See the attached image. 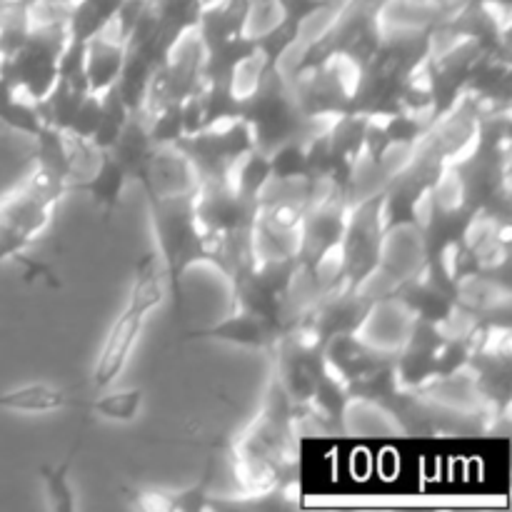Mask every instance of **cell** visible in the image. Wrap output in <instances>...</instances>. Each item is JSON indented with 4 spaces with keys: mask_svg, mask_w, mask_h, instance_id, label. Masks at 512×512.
Masks as SVG:
<instances>
[{
    "mask_svg": "<svg viewBox=\"0 0 512 512\" xmlns=\"http://www.w3.org/2000/svg\"><path fill=\"white\" fill-rule=\"evenodd\" d=\"M145 320L148 318H145L143 313H138V310L125 305V310L118 315V320L113 323L110 333L105 335L103 348H100L98 363H95L93 370L95 388L105 390L118 380V375L123 373V368L128 365L130 355H133V348L135 343H138Z\"/></svg>",
    "mask_w": 512,
    "mask_h": 512,
    "instance_id": "obj_1",
    "label": "cell"
},
{
    "mask_svg": "<svg viewBox=\"0 0 512 512\" xmlns=\"http://www.w3.org/2000/svg\"><path fill=\"white\" fill-rule=\"evenodd\" d=\"M125 183H128V170L113 155L103 153L98 165L83 180H78L70 190H83V193H88L93 198V203L98 208H103L105 213H113L115 205L120 203Z\"/></svg>",
    "mask_w": 512,
    "mask_h": 512,
    "instance_id": "obj_2",
    "label": "cell"
},
{
    "mask_svg": "<svg viewBox=\"0 0 512 512\" xmlns=\"http://www.w3.org/2000/svg\"><path fill=\"white\" fill-rule=\"evenodd\" d=\"M68 405L70 400L65 398V390L48 383L20 385V388L8 390V393H0V410H5V413L45 415L68 408Z\"/></svg>",
    "mask_w": 512,
    "mask_h": 512,
    "instance_id": "obj_3",
    "label": "cell"
},
{
    "mask_svg": "<svg viewBox=\"0 0 512 512\" xmlns=\"http://www.w3.org/2000/svg\"><path fill=\"white\" fill-rule=\"evenodd\" d=\"M203 335L213 340H223V343L245 345V348H265L273 340V320L260 318L250 310H240L238 315L205 330Z\"/></svg>",
    "mask_w": 512,
    "mask_h": 512,
    "instance_id": "obj_4",
    "label": "cell"
},
{
    "mask_svg": "<svg viewBox=\"0 0 512 512\" xmlns=\"http://www.w3.org/2000/svg\"><path fill=\"white\" fill-rule=\"evenodd\" d=\"M165 268L153 258V255H143L135 265L133 288H130L128 308L138 310L148 318L153 310L160 308L165 298Z\"/></svg>",
    "mask_w": 512,
    "mask_h": 512,
    "instance_id": "obj_5",
    "label": "cell"
},
{
    "mask_svg": "<svg viewBox=\"0 0 512 512\" xmlns=\"http://www.w3.org/2000/svg\"><path fill=\"white\" fill-rule=\"evenodd\" d=\"M143 408V390L128 388V390H103L93 403L88 405L90 413L98 418L110 420V423H133Z\"/></svg>",
    "mask_w": 512,
    "mask_h": 512,
    "instance_id": "obj_6",
    "label": "cell"
},
{
    "mask_svg": "<svg viewBox=\"0 0 512 512\" xmlns=\"http://www.w3.org/2000/svg\"><path fill=\"white\" fill-rule=\"evenodd\" d=\"M80 438L75 440L73 450H70L68 458L58 465H45L40 468V480H43V490H45V498H48V505L58 512H70L73 510V490H70V468H73V460L75 453L80 448Z\"/></svg>",
    "mask_w": 512,
    "mask_h": 512,
    "instance_id": "obj_7",
    "label": "cell"
}]
</instances>
